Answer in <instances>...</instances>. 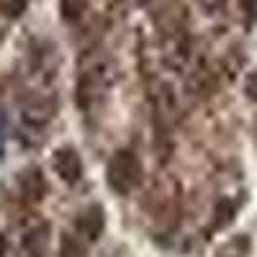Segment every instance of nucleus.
<instances>
[{"instance_id":"obj_9","label":"nucleus","mask_w":257,"mask_h":257,"mask_svg":"<svg viewBox=\"0 0 257 257\" xmlns=\"http://www.w3.org/2000/svg\"><path fill=\"white\" fill-rule=\"evenodd\" d=\"M231 219H234V203L224 201V203L219 206V219H216V226H226Z\"/></svg>"},{"instance_id":"obj_2","label":"nucleus","mask_w":257,"mask_h":257,"mask_svg":"<svg viewBox=\"0 0 257 257\" xmlns=\"http://www.w3.org/2000/svg\"><path fill=\"white\" fill-rule=\"evenodd\" d=\"M52 165H54L57 175L64 183H77L82 178V160H80V155L75 152V149H70V147L59 149V152L52 157Z\"/></svg>"},{"instance_id":"obj_12","label":"nucleus","mask_w":257,"mask_h":257,"mask_svg":"<svg viewBox=\"0 0 257 257\" xmlns=\"http://www.w3.org/2000/svg\"><path fill=\"white\" fill-rule=\"evenodd\" d=\"M6 249H8V244H6V239H3V237H0V257L6 254Z\"/></svg>"},{"instance_id":"obj_4","label":"nucleus","mask_w":257,"mask_h":257,"mask_svg":"<svg viewBox=\"0 0 257 257\" xmlns=\"http://www.w3.org/2000/svg\"><path fill=\"white\" fill-rule=\"evenodd\" d=\"M252 249V242L247 234H237V237H231L229 242H224L216 252V257H247Z\"/></svg>"},{"instance_id":"obj_5","label":"nucleus","mask_w":257,"mask_h":257,"mask_svg":"<svg viewBox=\"0 0 257 257\" xmlns=\"http://www.w3.org/2000/svg\"><path fill=\"white\" fill-rule=\"evenodd\" d=\"M85 3H88V0H59L62 18L67 21V24H75V21L82 16V11H85Z\"/></svg>"},{"instance_id":"obj_1","label":"nucleus","mask_w":257,"mask_h":257,"mask_svg":"<svg viewBox=\"0 0 257 257\" xmlns=\"http://www.w3.org/2000/svg\"><path fill=\"white\" fill-rule=\"evenodd\" d=\"M105 175H108V185L111 190L121 193V196H126V193H132L137 185H139V178H142V165L137 160L134 152H128V149H123V152H116L108 162V167H105Z\"/></svg>"},{"instance_id":"obj_6","label":"nucleus","mask_w":257,"mask_h":257,"mask_svg":"<svg viewBox=\"0 0 257 257\" xmlns=\"http://www.w3.org/2000/svg\"><path fill=\"white\" fill-rule=\"evenodd\" d=\"M24 190L29 198H41V193H44V178H41V173L36 170H31V173L24 175Z\"/></svg>"},{"instance_id":"obj_11","label":"nucleus","mask_w":257,"mask_h":257,"mask_svg":"<svg viewBox=\"0 0 257 257\" xmlns=\"http://www.w3.org/2000/svg\"><path fill=\"white\" fill-rule=\"evenodd\" d=\"M242 8L247 11V16H249V21H252L254 13H257V0H242Z\"/></svg>"},{"instance_id":"obj_10","label":"nucleus","mask_w":257,"mask_h":257,"mask_svg":"<svg viewBox=\"0 0 257 257\" xmlns=\"http://www.w3.org/2000/svg\"><path fill=\"white\" fill-rule=\"evenodd\" d=\"M244 90H247V98L249 100H257V72H252L244 82Z\"/></svg>"},{"instance_id":"obj_3","label":"nucleus","mask_w":257,"mask_h":257,"mask_svg":"<svg viewBox=\"0 0 257 257\" xmlns=\"http://www.w3.org/2000/svg\"><path fill=\"white\" fill-rule=\"evenodd\" d=\"M77 231H80V237H85L88 242L98 239V234L103 231V211L98 206H90L88 211H82L80 219H77Z\"/></svg>"},{"instance_id":"obj_7","label":"nucleus","mask_w":257,"mask_h":257,"mask_svg":"<svg viewBox=\"0 0 257 257\" xmlns=\"http://www.w3.org/2000/svg\"><path fill=\"white\" fill-rule=\"evenodd\" d=\"M26 11V0H0V13L8 18H18Z\"/></svg>"},{"instance_id":"obj_8","label":"nucleus","mask_w":257,"mask_h":257,"mask_svg":"<svg viewBox=\"0 0 257 257\" xmlns=\"http://www.w3.org/2000/svg\"><path fill=\"white\" fill-rule=\"evenodd\" d=\"M82 249L77 247V239H72L70 234H64L62 237V257H80Z\"/></svg>"}]
</instances>
